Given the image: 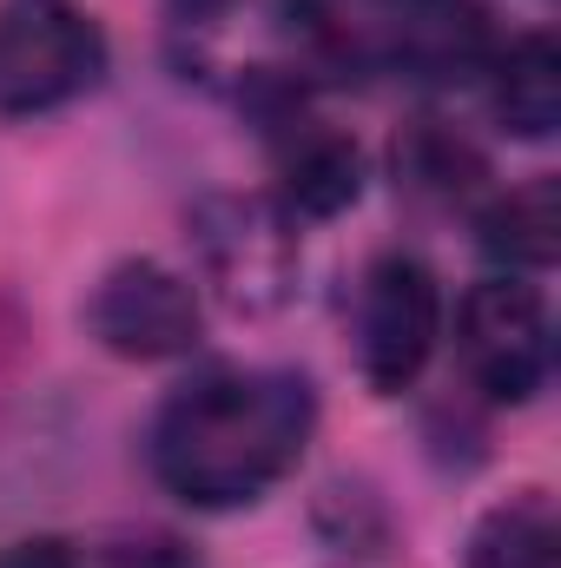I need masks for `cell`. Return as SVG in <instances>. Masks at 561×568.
<instances>
[{
	"mask_svg": "<svg viewBox=\"0 0 561 568\" xmlns=\"http://www.w3.org/2000/svg\"><path fill=\"white\" fill-rule=\"evenodd\" d=\"M310 33V0H165V47L178 73L238 100L284 93V60Z\"/></svg>",
	"mask_w": 561,
	"mask_h": 568,
	"instance_id": "obj_2",
	"label": "cell"
},
{
	"mask_svg": "<svg viewBox=\"0 0 561 568\" xmlns=\"http://www.w3.org/2000/svg\"><path fill=\"white\" fill-rule=\"evenodd\" d=\"M185 239H192V258H198L205 284L232 311L284 304L290 272H297V232H290L284 205L252 199V192H212V199L192 205Z\"/></svg>",
	"mask_w": 561,
	"mask_h": 568,
	"instance_id": "obj_4",
	"label": "cell"
},
{
	"mask_svg": "<svg viewBox=\"0 0 561 568\" xmlns=\"http://www.w3.org/2000/svg\"><path fill=\"white\" fill-rule=\"evenodd\" d=\"M80 568H198L172 536H120V542H100L86 549Z\"/></svg>",
	"mask_w": 561,
	"mask_h": 568,
	"instance_id": "obj_13",
	"label": "cell"
},
{
	"mask_svg": "<svg viewBox=\"0 0 561 568\" xmlns=\"http://www.w3.org/2000/svg\"><path fill=\"white\" fill-rule=\"evenodd\" d=\"M482 252L509 272H549L561 258V185L529 179L482 212Z\"/></svg>",
	"mask_w": 561,
	"mask_h": 568,
	"instance_id": "obj_10",
	"label": "cell"
},
{
	"mask_svg": "<svg viewBox=\"0 0 561 568\" xmlns=\"http://www.w3.org/2000/svg\"><path fill=\"white\" fill-rule=\"evenodd\" d=\"M106 73V40L73 0H0V113H53Z\"/></svg>",
	"mask_w": 561,
	"mask_h": 568,
	"instance_id": "obj_3",
	"label": "cell"
},
{
	"mask_svg": "<svg viewBox=\"0 0 561 568\" xmlns=\"http://www.w3.org/2000/svg\"><path fill=\"white\" fill-rule=\"evenodd\" d=\"M496 120L516 140H549L561 126V47L549 33H522L496 60Z\"/></svg>",
	"mask_w": 561,
	"mask_h": 568,
	"instance_id": "obj_9",
	"label": "cell"
},
{
	"mask_svg": "<svg viewBox=\"0 0 561 568\" xmlns=\"http://www.w3.org/2000/svg\"><path fill=\"white\" fill-rule=\"evenodd\" d=\"M397 172L417 185V192H436V199H462L476 179H482V159L456 133H442L436 120H422L410 140L397 145Z\"/></svg>",
	"mask_w": 561,
	"mask_h": 568,
	"instance_id": "obj_12",
	"label": "cell"
},
{
	"mask_svg": "<svg viewBox=\"0 0 561 568\" xmlns=\"http://www.w3.org/2000/svg\"><path fill=\"white\" fill-rule=\"evenodd\" d=\"M462 337V364L482 384V397L496 404H529L549 384L555 364V331H549V304L542 291L522 278H489L462 297L456 317Z\"/></svg>",
	"mask_w": 561,
	"mask_h": 568,
	"instance_id": "obj_6",
	"label": "cell"
},
{
	"mask_svg": "<svg viewBox=\"0 0 561 568\" xmlns=\"http://www.w3.org/2000/svg\"><path fill=\"white\" fill-rule=\"evenodd\" d=\"M86 331L113 351V357H133V364H159V357H185L205 331V311H198V291L192 278L152 265V258H126L113 265L106 278L93 284L86 297Z\"/></svg>",
	"mask_w": 561,
	"mask_h": 568,
	"instance_id": "obj_7",
	"label": "cell"
},
{
	"mask_svg": "<svg viewBox=\"0 0 561 568\" xmlns=\"http://www.w3.org/2000/svg\"><path fill=\"white\" fill-rule=\"evenodd\" d=\"M350 337H357V371L377 397L410 390L442 337V291L429 278V265L404 258V252L377 258L357 284Z\"/></svg>",
	"mask_w": 561,
	"mask_h": 568,
	"instance_id": "obj_5",
	"label": "cell"
},
{
	"mask_svg": "<svg viewBox=\"0 0 561 568\" xmlns=\"http://www.w3.org/2000/svg\"><path fill=\"white\" fill-rule=\"evenodd\" d=\"M0 568H80V549L73 542H53V536H33V542L0 549Z\"/></svg>",
	"mask_w": 561,
	"mask_h": 568,
	"instance_id": "obj_14",
	"label": "cell"
},
{
	"mask_svg": "<svg viewBox=\"0 0 561 568\" xmlns=\"http://www.w3.org/2000/svg\"><path fill=\"white\" fill-rule=\"evenodd\" d=\"M317 429L297 371H205L152 417V476L192 509H245L284 483Z\"/></svg>",
	"mask_w": 561,
	"mask_h": 568,
	"instance_id": "obj_1",
	"label": "cell"
},
{
	"mask_svg": "<svg viewBox=\"0 0 561 568\" xmlns=\"http://www.w3.org/2000/svg\"><path fill=\"white\" fill-rule=\"evenodd\" d=\"M469 568H561V523L542 489H522L496 503L476 536H469Z\"/></svg>",
	"mask_w": 561,
	"mask_h": 568,
	"instance_id": "obj_11",
	"label": "cell"
},
{
	"mask_svg": "<svg viewBox=\"0 0 561 568\" xmlns=\"http://www.w3.org/2000/svg\"><path fill=\"white\" fill-rule=\"evenodd\" d=\"M278 179H284V212L337 219L364 192V152L344 133L317 126V120H290V133L278 145Z\"/></svg>",
	"mask_w": 561,
	"mask_h": 568,
	"instance_id": "obj_8",
	"label": "cell"
}]
</instances>
